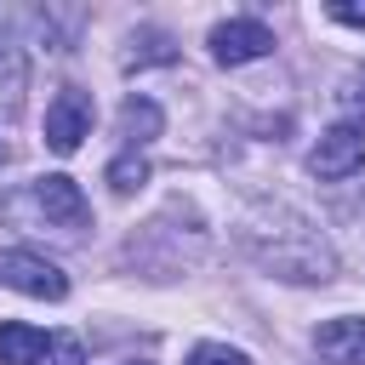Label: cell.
Returning <instances> with one entry per match:
<instances>
[{"instance_id": "cell-1", "label": "cell", "mask_w": 365, "mask_h": 365, "mask_svg": "<svg viewBox=\"0 0 365 365\" xmlns=\"http://www.w3.org/2000/svg\"><path fill=\"white\" fill-rule=\"evenodd\" d=\"M240 245L268 268V274H279V279H291V285H325L331 279V268H336V257H331V245L319 240V228L314 222H302V217H291V211H251L245 222H240Z\"/></svg>"}, {"instance_id": "cell-2", "label": "cell", "mask_w": 365, "mask_h": 365, "mask_svg": "<svg viewBox=\"0 0 365 365\" xmlns=\"http://www.w3.org/2000/svg\"><path fill=\"white\" fill-rule=\"evenodd\" d=\"M29 205H34V217H40L46 228H63V234H80V228L91 222V205H86L80 182L63 177V171L34 177V182H29Z\"/></svg>"}, {"instance_id": "cell-3", "label": "cell", "mask_w": 365, "mask_h": 365, "mask_svg": "<svg viewBox=\"0 0 365 365\" xmlns=\"http://www.w3.org/2000/svg\"><path fill=\"white\" fill-rule=\"evenodd\" d=\"M0 279H6L11 291H23V297H40V302H63V297H68V274H63L51 257L29 251V245H17V251L0 257Z\"/></svg>"}, {"instance_id": "cell-4", "label": "cell", "mask_w": 365, "mask_h": 365, "mask_svg": "<svg viewBox=\"0 0 365 365\" xmlns=\"http://www.w3.org/2000/svg\"><path fill=\"white\" fill-rule=\"evenodd\" d=\"M308 171H314L319 182H342V177L365 171V125H359V120H342V125H331V131L314 143V154H308Z\"/></svg>"}, {"instance_id": "cell-5", "label": "cell", "mask_w": 365, "mask_h": 365, "mask_svg": "<svg viewBox=\"0 0 365 365\" xmlns=\"http://www.w3.org/2000/svg\"><path fill=\"white\" fill-rule=\"evenodd\" d=\"M91 97L80 86H63L51 103H46V148L51 154H74L86 137H91Z\"/></svg>"}, {"instance_id": "cell-6", "label": "cell", "mask_w": 365, "mask_h": 365, "mask_svg": "<svg viewBox=\"0 0 365 365\" xmlns=\"http://www.w3.org/2000/svg\"><path fill=\"white\" fill-rule=\"evenodd\" d=\"M268 51H274V34H268V23H257V17H228V23L211 29V57H217L222 68L257 63V57H268Z\"/></svg>"}, {"instance_id": "cell-7", "label": "cell", "mask_w": 365, "mask_h": 365, "mask_svg": "<svg viewBox=\"0 0 365 365\" xmlns=\"http://www.w3.org/2000/svg\"><path fill=\"white\" fill-rule=\"evenodd\" d=\"M314 348L325 365H365V319L342 314V319H325L314 331Z\"/></svg>"}, {"instance_id": "cell-8", "label": "cell", "mask_w": 365, "mask_h": 365, "mask_svg": "<svg viewBox=\"0 0 365 365\" xmlns=\"http://www.w3.org/2000/svg\"><path fill=\"white\" fill-rule=\"evenodd\" d=\"M46 348H51V336L40 325H29V319H6L0 325V365H40Z\"/></svg>"}, {"instance_id": "cell-9", "label": "cell", "mask_w": 365, "mask_h": 365, "mask_svg": "<svg viewBox=\"0 0 365 365\" xmlns=\"http://www.w3.org/2000/svg\"><path fill=\"white\" fill-rule=\"evenodd\" d=\"M160 131H165V114H160L154 97H125V103H120V137H125L131 154H137L143 143H154Z\"/></svg>"}, {"instance_id": "cell-10", "label": "cell", "mask_w": 365, "mask_h": 365, "mask_svg": "<svg viewBox=\"0 0 365 365\" xmlns=\"http://www.w3.org/2000/svg\"><path fill=\"white\" fill-rule=\"evenodd\" d=\"M23 91H29V63L17 46H0V120L23 114Z\"/></svg>"}, {"instance_id": "cell-11", "label": "cell", "mask_w": 365, "mask_h": 365, "mask_svg": "<svg viewBox=\"0 0 365 365\" xmlns=\"http://www.w3.org/2000/svg\"><path fill=\"white\" fill-rule=\"evenodd\" d=\"M143 182H148V160H143V154H131V148H125L120 160H108V188H114L120 200H125V194H137Z\"/></svg>"}, {"instance_id": "cell-12", "label": "cell", "mask_w": 365, "mask_h": 365, "mask_svg": "<svg viewBox=\"0 0 365 365\" xmlns=\"http://www.w3.org/2000/svg\"><path fill=\"white\" fill-rule=\"evenodd\" d=\"M171 57H177V46H171L165 34H154V29H148V34H137V40H131V57H125V63L137 68V63H171Z\"/></svg>"}, {"instance_id": "cell-13", "label": "cell", "mask_w": 365, "mask_h": 365, "mask_svg": "<svg viewBox=\"0 0 365 365\" xmlns=\"http://www.w3.org/2000/svg\"><path fill=\"white\" fill-rule=\"evenodd\" d=\"M188 365H251L240 348H228V342H194L188 348Z\"/></svg>"}, {"instance_id": "cell-14", "label": "cell", "mask_w": 365, "mask_h": 365, "mask_svg": "<svg viewBox=\"0 0 365 365\" xmlns=\"http://www.w3.org/2000/svg\"><path fill=\"white\" fill-rule=\"evenodd\" d=\"M40 365H86V348H80L74 336H51V348H46Z\"/></svg>"}, {"instance_id": "cell-15", "label": "cell", "mask_w": 365, "mask_h": 365, "mask_svg": "<svg viewBox=\"0 0 365 365\" xmlns=\"http://www.w3.org/2000/svg\"><path fill=\"white\" fill-rule=\"evenodd\" d=\"M336 103H342L348 114H359V120H365V68H354V74L342 80V91H336Z\"/></svg>"}, {"instance_id": "cell-16", "label": "cell", "mask_w": 365, "mask_h": 365, "mask_svg": "<svg viewBox=\"0 0 365 365\" xmlns=\"http://www.w3.org/2000/svg\"><path fill=\"white\" fill-rule=\"evenodd\" d=\"M325 11H331L336 23H348V29H365V6H359V0H331Z\"/></svg>"}, {"instance_id": "cell-17", "label": "cell", "mask_w": 365, "mask_h": 365, "mask_svg": "<svg viewBox=\"0 0 365 365\" xmlns=\"http://www.w3.org/2000/svg\"><path fill=\"white\" fill-rule=\"evenodd\" d=\"M125 365H154V359H125Z\"/></svg>"}, {"instance_id": "cell-18", "label": "cell", "mask_w": 365, "mask_h": 365, "mask_svg": "<svg viewBox=\"0 0 365 365\" xmlns=\"http://www.w3.org/2000/svg\"><path fill=\"white\" fill-rule=\"evenodd\" d=\"M0 165H6V143H0Z\"/></svg>"}]
</instances>
